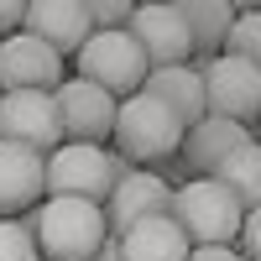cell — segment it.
<instances>
[{"label":"cell","instance_id":"obj_1","mask_svg":"<svg viewBox=\"0 0 261 261\" xmlns=\"http://www.w3.org/2000/svg\"><path fill=\"white\" fill-rule=\"evenodd\" d=\"M37 241L42 261H89L110 225H105V209L99 204H84V199H42L32 214H21Z\"/></svg>","mask_w":261,"mask_h":261},{"label":"cell","instance_id":"obj_2","mask_svg":"<svg viewBox=\"0 0 261 261\" xmlns=\"http://www.w3.org/2000/svg\"><path fill=\"white\" fill-rule=\"evenodd\" d=\"M136 162H125L120 151H105V146H73L63 141L47 162H42V188L47 199H84V204H99L110 199V188L120 178H130Z\"/></svg>","mask_w":261,"mask_h":261},{"label":"cell","instance_id":"obj_3","mask_svg":"<svg viewBox=\"0 0 261 261\" xmlns=\"http://www.w3.org/2000/svg\"><path fill=\"white\" fill-rule=\"evenodd\" d=\"M167 220L183 230V241H188L193 251H199V246H235L246 209L235 204L214 178H183L178 188H172Z\"/></svg>","mask_w":261,"mask_h":261},{"label":"cell","instance_id":"obj_4","mask_svg":"<svg viewBox=\"0 0 261 261\" xmlns=\"http://www.w3.org/2000/svg\"><path fill=\"white\" fill-rule=\"evenodd\" d=\"M110 141H115V151L125 162H162V157H172V151L183 146V125L151 94H130V99L115 105Z\"/></svg>","mask_w":261,"mask_h":261},{"label":"cell","instance_id":"obj_5","mask_svg":"<svg viewBox=\"0 0 261 261\" xmlns=\"http://www.w3.org/2000/svg\"><path fill=\"white\" fill-rule=\"evenodd\" d=\"M73 63H79V79L105 89L110 99L141 94V84L151 73V63H146V53L136 42H130V32H89V42L73 53Z\"/></svg>","mask_w":261,"mask_h":261},{"label":"cell","instance_id":"obj_6","mask_svg":"<svg viewBox=\"0 0 261 261\" xmlns=\"http://www.w3.org/2000/svg\"><path fill=\"white\" fill-rule=\"evenodd\" d=\"M199 79H204V110L214 120H235V125L251 130V120L261 115V73L251 63L220 53L199 68Z\"/></svg>","mask_w":261,"mask_h":261},{"label":"cell","instance_id":"obj_7","mask_svg":"<svg viewBox=\"0 0 261 261\" xmlns=\"http://www.w3.org/2000/svg\"><path fill=\"white\" fill-rule=\"evenodd\" d=\"M53 105H58V125H63V141L73 146H105L115 130V105L105 89H94V84L84 79H63L53 89Z\"/></svg>","mask_w":261,"mask_h":261},{"label":"cell","instance_id":"obj_8","mask_svg":"<svg viewBox=\"0 0 261 261\" xmlns=\"http://www.w3.org/2000/svg\"><path fill=\"white\" fill-rule=\"evenodd\" d=\"M0 141L11 146H27L37 157H53L63 146V125H58V105L53 94H0Z\"/></svg>","mask_w":261,"mask_h":261},{"label":"cell","instance_id":"obj_9","mask_svg":"<svg viewBox=\"0 0 261 261\" xmlns=\"http://www.w3.org/2000/svg\"><path fill=\"white\" fill-rule=\"evenodd\" d=\"M63 84V58L47 47V42H37L32 32H11L0 37V94H53Z\"/></svg>","mask_w":261,"mask_h":261},{"label":"cell","instance_id":"obj_10","mask_svg":"<svg viewBox=\"0 0 261 261\" xmlns=\"http://www.w3.org/2000/svg\"><path fill=\"white\" fill-rule=\"evenodd\" d=\"M125 32L146 53L151 68H183V63L193 58V42H188V32H183V21H178L172 6H136Z\"/></svg>","mask_w":261,"mask_h":261},{"label":"cell","instance_id":"obj_11","mask_svg":"<svg viewBox=\"0 0 261 261\" xmlns=\"http://www.w3.org/2000/svg\"><path fill=\"white\" fill-rule=\"evenodd\" d=\"M167 204H172V183L162 172L136 167L130 178H120L110 188V199H105V225H110V235H125L130 225L151 220V214H167Z\"/></svg>","mask_w":261,"mask_h":261},{"label":"cell","instance_id":"obj_12","mask_svg":"<svg viewBox=\"0 0 261 261\" xmlns=\"http://www.w3.org/2000/svg\"><path fill=\"white\" fill-rule=\"evenodd\" d=\"M21 32H32L37 42H47L58 58H73L89 42V6L84 0H27V21Z\"/></svg>","mask_w":261,"mask_h":261},{"label":"cell","instance_id":"obj_13","mask_svg":"<svg viewBox=\"0 0 261 261\" xmlns=\"http://www.w3.org/2000/svg\"><path fill=\"white\" fill-rule=\"evenodd\" d=\"M42 162L47 157L0 141V220H21V214H32L42 199H47V188H42Z\"/></svg>","mask_w":261,"mask_h":261},{"label":"cell","instance_id":"obj_14","mask_svg":"<svg viewBox=\"0 0 261 261\" xmlns=\"http://www.w3.org/2000/svg\"><path fill=\"white\" fill-rule=\"evenodd\" d=\"M246 141H256L246 125H235V120H214V115H204L193 130H183V167H188V178H209L214 167H220L235 146H246Z\"/></svg>","mask_w":261,"mask_h":261},{"label":"cell","instance_id":"obj_15","mask_svg":"<svg viewBox=\"0 0 261 261\" xmlns=\"http://www.w3.org/2000/svg\"><path fill=\"white\" fill-rule=\"evenodd\" d=\"M141 94H151L157 105H167V110L178 115L183 130H193V125L209 115V110H204V79L193 73L188 63H183V68H151L146 84H141Z\"/></svg>","mask_w":261,"mask_h":261},{"label":"cell","instance_id":"obj_16","mask_svg":"<svg viewBox=\"0 0 261 261\" xmlns=\"http://www.w3.org/2000/svg\"><path fill=\"white\" fill-rule=\"evenodd\" d=\"M178 21H183V32L193 42V53H199V63H188L193 73L209 63V53H220L225 47V32H230V21H235V6H225V0H178Z\"/></svg>","mask_w":261,"mask_h":261},{"label":"cell","instance_id":"obj_17","mask_svg":"<svg viewBox=\"0 0 261 261\" xmlns=\"http://www.w3.org/2000/svg\"><path fill=\"white\" fill-rule=\"evenodd\" d=\"M188 241H183V230L167 220V214H151V220L141 225H130L120 235V256L125 261H188Z\"/></svg>","mask_w":261,"mask_h":261},{"label":"cell","instance_id":"obj_18","mask_svg":"<svg viewBox=\"0 0 261 261\" xmlns=\"http://www.w3.org/2000/svg\"><path fill=\"white\" fill-rule=\"evenodd\" d=\"M209 178L220 183V188H225V193H230V199L241 204L246 214H251V209H261V141L235 146L230 157L209 172Z\"/></svg>","mask_w":261,"mask_h":261},{"label":"cell","instance_id":"obj_19","mask_svg":"<svg viewBox=\"0 0 261 261\" xmlns=\"http://www.w3.org/2000/svg\"><path fill=\"white\" fill-rule=\"evenodd\" d=\"M225 58H241V63H251V68L261 73V11H235V21H230V32H225V47H220Z\"/></svg>","mask_w":261,"mask_h":261},{"label":"cell","instance_id":"obj_20","mask_svg":"<svg viewBox=\"0 0 261 261\" xmlns=\"http://www.w3.org/2000/svg\"><path fill=\"white\" fill-rule=\"evenodd\" d=\"M0 261H42L27 220H0Z\"/></svg>","mask_w":261,"mask_h":261},{"label":"cell","instance_id":"obj_21","mask_svg":"<svg viewBox=\"0 0 261 261\" xmlns=\"http://www.w3.org/2000/svg\"><path fill=\"white\" fill-rule=\"evenodd\" d=\"M84 6H89V27L94 32H125L130 27V0H84Z\"/></svg>","mask_w":261,"mask_h":261},{"label":"cell","instance_id":"obj_22","mask_svg":"<svg viewBox=\"0 0 261 261\" xmlns=\"http://www.w3.org/2000/svg\"><path fill=\"white\" fill-rule=\"evenodd\" d=\"M235 241H241L235 251H241L246 261H261V209H251L246 220H241V235H235Z\"/></svg>","mask_w":261,"mask_h":261},{"label":"cell","instance_id":"obj_23","mask_svg":"<svg viewBox=\"0 0 261 261\" xmlns=\"http://www.w3.org/2000/svg\"><path fill=\"white\" fill-rule=\"evenodd\" d=\"M21 21H27V0H0V37L21 32Z\"/></svg>","mask_w":261,"mask_h":261},{"label":"cell","instance_id":"obj_24","mask_svg":"<svg viewBox=\"0 0 261 261\" xmlns=\"http://www.w3.org/2000/svg\"><path fill=\"white\" fill-rule=\"evenodd\" d=\"M188 261H246L235 246H199V251H188Z\"/></svg>","mask_w":261,"mask_h":261},{"label":"cell","instance_id":"obj_25","mask_svg":"<svg viewBox=\"0 0 261 261\" xmlns=\"http://www.w3.org/2000/svg\"><path fill=\"white\" fill-rule=\"evenodd\" d=\"M89 261H125V256H120V235H105V246H99Z\"/></svg>","mask_w":261,"mask_h":261}]
</instances>
